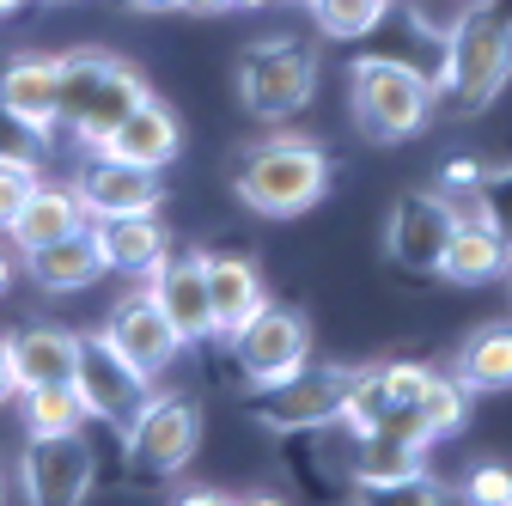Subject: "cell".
Here are the masks:
<instances>
[{
  "mask_svg": "<svg viewBox=\"0 0 512 506\" xmlns=\"http://www.w3.org/2000/svg\"><path fill=\"white\" fill-rule=\"evenodd\" d=\"M122 439H128V458H135L141 470L177 476L202 446V409L189 397H147L135 409V421L122 427Z\"/></svg>",
  "mask_w": 512,
  "mask_h": 506,
  "instance_id": "cell-8",
  "label": "cell"
},
{
  "mask_svg": "<svg viewBox=\"0 0 512 506\" xmlns=\"http://www.w3.org/2000/svg\"><path fill=\"white\" fill-rule=\"evenodd\" d=\"M177 147H183V129H177V116H171V104H159L153 92L128 110L116 129H110V141L98 147V153H110V159H128V165H171L177 159Z\"/></svg>",
  "mask_w": 512,
  "mask_h": 506,
  "instance_id": "cell-16",
  "label": "cell"
},
{
  "mask_svg": "<svg viewBox=\"0 0 512 506\" xmlns=\"http://www.w3.org/2000/svg\"><path fill=\"white\" fill-rule=\"evenodd\" d=\"M506 269H512V244H506L500 226H470V220L452 226V244H445V263H439L445 281L482 287V281H494V275H506Z\"/></svg>",
  "mask_w": 512,
  "mask_h": 506,
  "instance_id": "cell-21",
  "label": "cell"
},
{
  "mask_svg": "<svg viewBox=\"0 0 512 506\" xmlns=\"http://www.w3.org/2000/svg\"><path fill=\"white\" fill-rule=\"evenodd\" d=\"M104 336L116 342V354H122L128 366H141L147 378L165 372V366L177 360V348H183V336L171 330V318L159 311L153 293H128V299H116V311L104 318Z\"/></svg>",
  "mask_w": 512,
  "mask_h": 506,
  "instance_id": "cell-13",
  "label": "cell"
},
{
  "mask_svg": "<svg viewBox=\"0 0 512 506\" xmlns=\"http://www.w3.org/2000/svg\"><path fill=\"white\" fill-rule=\"evenodd\" d=\"M7 287H13V257L0 250V293H7Z\"/></svg>",
  "mask_w": 512,
  "mask_h": 506,
  "instance_id": "cell-35",
  "label": "cell"
},
{
  "mask_svg": "<svg viewBox=\"0 0 512 506\" xmlns=\"http://www.w3.org/2000/svg\"><path fill=\"white\" fill-rule=\"evenodd\" d=\"M74 391H80L86 415H98V421H110V427H128V421H135V409L153 397V391H147V372L128 366L104 330H98V336H80Z\"/></svg>",
  "mask_w": 512,
  "mask_h": 506,
  "instance_id": "cell-9",
  "label": "cell"
},
{
  "mask_svg": "<svg viewBox=\"0 0 512 506\" xmlns=\"http://www.w3.org/2000/svg\"><path fill=\"white\" fill-rule=\"evenodd\" d=\"M122 7H135V13H171L177 7L183 13V0H122Z\"/></svg>",
  "mask_w": 512,
  "mask_h": 506,
  "instance_id": "cell-34",
  "label": "cell"
},
{
  "mask_svg": "<svg viewBox=\"0 0 512 506\" xmlns=\"http://www.w3.org/2000/svg\"><path fill=\"white\" fill-rule=\"evenodd\" d=\"M19 391V378H13V354H7V336H0V403H7Z\"/></svg>",
  "mask_w": 512,
  "mask_h": 506,
  "instance_id": "cell-32",
  "label": "cell"
},
{
  "mask_svg": "<svg viewBox=\"0 0 512 506\" xmlns=\"http://www.w3.org/2000/svg\"><path fill=\"white\" fill-rule=\"evenodd\" d=\"M183 13H238V0H183Z\"/></svg>",
  "mask_w": 512,
  "mask_h": 506,
  "instance_id": "cell-33",
  "label": "cell"
},
{
  "mask_svg": "<svg viewBox=\"0 0 512 506\" xmlns=\"http://www.w3.org/2000/svg\"><path fill=\"white\" fill-rule=\"evenodd\" d=\"M317 92V49L305 37H263L238 55V98L250 116L287 122Z\"/></svg>",
  "mask_w": 512,
  "mask_h": 506,
  "instance_id": "cell-5",
  "label": "cell"
},
{
  "mask_svg": "<svg viewBox=\"0 0 512 506\" xmlns=\"http://www.w3.org/2000/svg\"><path fill=\"white\" fill-rule=\"evenodd\" d=\"M470 391L458 385V378H427V391H421V409H427V427H433V439L439 433H458L464 427V415H470V403H464Z\"/></svg>",
  "mask_w": 512,
  "mask_h": 506,
  "instance_id": "cell-27",
  "label": "cell"
},
{
  "mask_svg": "<svg viewBox=\"0 0 512 506\" xmlns=\"http://www.w3.org/2000/svg\"><path fill=\"white\" fill-rule=\"evenodd\" d=\"M74 189H80L86 220H110V214H159V202H165V183H159L153 165H128V159H110V153L86 159V171H80Z\"/></svg>",
  "mask_w": 512,
  "mask_h": 506,
  "instance_id": "cell-12",
  "label": "cell"
},
{
  "mask_svg": "<svg viewBox=\"0 0 512 506\" xmlns=\"http://www.w3.org/2000/svg\"><path fill=\"white\" fill-rule=\"evenodd\" d=\"M238 7H275V0H238Z\"/></svg>",
  "mask_w": 512,
  "mask_h": 506,
  "instance_id": "cell-37",
  "label": "cell"
},
{
  "mask_svg": "<svg viewBox=\"0 0 512 506\" xmlns=\"http://www.w3.org/2000/svg\"><path fill=\"white\" fill-rule=\"evenodd\" d=\"M464 494L482 500V506H512V470H500V464H476V470L464 476Z\"/></svg>",
  "mask_w": 512,
  "mask_h": 506,
  "instance_id": "cell-29",
  "label": "cell"
},
{
  "mask_svg": "<svg viewBox=\"0 0 512 506\" xmlns=\"http://www.w3.org/2000/svg\"><path fill=\"white\" fill-rule=\"evenodd\" d=\"M452 226L458 220H452L439 189H409V196L391 208V220H384V250H391V263L403 275H439Z\"/></svg>",
  "mask_w": 512,
  "mask_h": 506,
  "instance_id": "cell-10",
  "label": "cell"
},
{
  "mask_svg": "<svg viewBox=\"0 0 512 506\" xmlns=\"http://www.w3.org/2000/svg\"><path fill=\"white\" fill-rule=\"evenodd\" d=\"M25 269H31V281L43 293H74V287H92L104 275V257H98L92 232H68V238H55V244L25 250Z\"/></svg>",
  "mask_w": 512,
  "mask_h": 506,
  "instance_id": "cell-22",
  "label": "cell"
},
{
  "mask_svg": "<svg viewBox=\"0 0 512 506\" xmlns=\"http://www.w3.org/2000/svg\"><path fill=\"white\" fill-rule=\"evenodd\" d=\"M305 7H311V19H317V31H324V37L354 43V37H366V31L384 25L391 0H305Z\"/></svg>",
  "mask_w": 512,
  "mask_h": 506,
  "instance_id": "cell-26",
  "label": "cell"
},
{
  "mask_svg": "<svg viewBox=\"0 0 512 506\" xmlns=\"http://www.w3.org/2000/svg\"><path fill=\"white\" fill-rule=\"evenodd\" d=\"M458 385L464 391H512V324H482L458 348Z\"/></svg>",
  "mask_w": 512,
  "mask_h": 506,
  "instance_id": "cell-24",
  "label": "cell"
},
{
  "mask_svg": "<svg viewBox=\"0 0 512 506\" xmlns=\"http://www.w3.org/2000/svg\"><path fill=\"white\" fill-rule=\"evenodd\" d=\"M512 80V0H476L452 19L439 49L433 104L452 116H482Z\"/></svg>",
  "mask_w": 512,
  "mask_h": 506,
  "instance_id": "cell-1",
  "label": "cell"
},
{
  "mask_svg": "<svg viewBox=\"0 0 512 506\" xmlns=\"http://www.w3.org/2000/svg\"><path fill=\"white\" fill-rule=\"evenodd\" d=\"M86 232H92V244H98L104 269H116V275H147L165 250H171L159 214H110V220H92Z\"/></svg>",
  "mask_w": 512,
  "mask_h": 506,
  "instance_id": "cell-18",
  "label": "cell"
},
{
  "mask_svg": "<svg viewBox=\"0 0 512 506\" xmlns=\"http://www.w3.org/2000/svg\"><path fill=\"white\" fill-rule=\"evenodd\" d=\"M13 244L19 250H37V244H55L68 232H86V208H80V189H61V183H37L25 208L13 214Z\"/></svg>",
  "mask_w": 512,
  "mask_h": 506,
  "instance_id": "cell-19",
  "label": "cell"
},
{
  "mask_svg": "<svg viewBox=\"0 0 512 506\" xmlns=\"http://www.w3.org/2000/svg\"><path fill=\"white\" fill-rule=\"evenodd\" d=\"M37 183H43V177H37L31 159H0V232L13 226V214L25 208V196H31Z\"/></svg>",
  "mask_w": 512,
  "mask_h": 506,
  "instance_id": "cell-28",
  "label": "cell"
},
{
  "mask_svg": "<svg viewBox=\"0 0 512 506\" xmlns=\"http://www.w3.org/2000/svg\"><path fill=\"white\" fill-rule=\"evenodd\" d=\"M147 98V80L116 55L80 49V55H61V122L74 129L80 147H104L110 129Z\"/></svg>",
  "mask_w": 512,
  "mask_h": 506,
  "instance_id": "cell-3",
  "label": "cell"
},
{
  "mask_svg": "<svg viewBox=\"0 0 512 506\" xmlns=\"http://www.w3.org/2000/svg\"><path fill=\"white\" fill-rule=\"evenodd\" d=\"M92 446L80 433H43L25 452V500H86Z\"/></svg>",
  "mask_w": 512,
  "mask_h": 506,
  "instance_id": "cell-15",
  "label": "cell"
},
{
  "mask_svg": "<svg viewBox=\"0 0 512 506\" xmlns=\"http://www.w3.org/2000/svg\"><path fill=\"white\" fill-rule=\"evenodd\" d=\"M232 354L244 366V378L256 391L275 385V378L299 372L311 360V324H305V311L293 305H256L250 318L232 330Z\"/></svg>",
  "mask_w": 512,
  "mask_h": 506,
  "instance_id": "cell-7",
  "label": "cell"
},
{
  "mask_svg": "<svg viewBox=\"0 0 512 506\" xmlns=\"http://www.w3.org/2000/svg\"><path fill=\"white\" fill-rule=\"evenodd\" d=\"M0 104H7L37 141L61 129V55H19L0 68Z\"/></svg>",
  "mask_w": 512,
  "mask_h": 506,
  "instance_id": "cell-14",
  "label": "cell"
},
{
  "mask_svg": "<svg viewBox=\"0 0 512 506\" xmlns=\"http://www.w3.org/2000/svg\"><path fill=\"white\" fill-rule=\"evenodd\" d=\"M348 385H354V366H299L287 378H275V385H263V397L250 403V415L275 427V433H317L342 421L348 409Z\"/></svg>",
  "mask_w": 512,
  "mask_h": 506,
  "instance_id": "cell-6",
  "label": "cell"
},
{
  "mask_svg": "<svg viewBox=\"0 0 512 506\" xmlns=\"http://www.w3.org/2000/svg\"><path fill=\"white\" fill-rule=\"evenodd\" d=\"M25 7V0H0V19H7V13H19Z\"/></svg>",
  "mask_w": 512,
  "mask_h": 506,
  "instance_id": "cell-36",
  "label": "cell"
},
{
  "mask_svg": "<svg viewBox=\"0 0 512 506\" xmlns=\"http://www.w3.org/2000/svg\"><path fill=\"white\" fill-rule=\"evenodd\" d=\"M330 189V153L311 135H269L232 159V196L263 220H299L324 202Z\"/></svg>",
  "mask_w": 512,
  "mask_h": 506,
  "instance_id": "cell-2",
  "label": "cell"
},
{
  "mask_svg": "<svg viewBox=\"0 0 512 506\" xmlns=\"http://www.w3.org/2000/svg\"><path fill=\"white\" fill-rule=\"evenodd\" d=\"M37 153H43V141L25 129L7 104H0V159H37Z\"/></svg>",
  "mask_w": 512,
  "mask_h": 506,
  "instance_id": "cell-30",
  "label": "cell"
},
{
  "mask_svg": "<svg viewBox=\"0 0 512 506\" xmlns=\"http://www.w3.org/2000/svg\"><path fill=\"white\" fill-rule=\"evenodd\" d=\"M147 293L171 318L183 342H208L214 336V299H208V257L202 250H165L147 269Z\"/></svg>",
  "mask_w": 512,
  "mask_h": 506,
  "instance_id": "cell-11",
  "label": "cell"
},
{
  "mask_svg": "<svg viewBox=\"0 0 512 506\" xmlns=\"http://www.w3.org/2000/svg\"><path fill=\"white\" fill-rule=\"evenodd\" d=\"M86 427V403L74 385H37L25 391V433L43 439V433H80Z\"/></svg>",
  "mask_w": 512,
  "mask_h": 506,
  "instance_id": "cell-25",
  "label": "cell"
},
{
  "mask_svg": "<svg viewBox=\"0 0 512 506\" xmlns=\"http://www.w3.org/2000/svg\"><path fill=\"white\" fill-rule=\"evenodd\" d=\"M7 354H13L19 391H37V385H74L80 336H74V330H55V324H31V330L7 336Z\"/></svg>",
  "mask_w": 512,
  "mask_h": 506,
  "instance_id": "cell-17",
  "label": "cell"
},
{
  "mask_svg": "<svg viewBox=\"0 0 512 506\" xmlns=\"http://www.w3.org/2000/svg\"><path fill=\"white\" fill-rule=\"evenodd\" d=\"M354 482L360 488H415V482H427V458L415 439L354 433Z\"/></svg>",
  "mask_w": 512,
  "mask_h": 506,
  "instance_id": "cell-20",
  "label": "cell"
},
{
  "mask_svg": "<svg viewBox=\"0 0 512 506\" xmlns=\"http://www.w3.org/2000/svg\"><path fill=\"white\" fill-rule=\"evenodd\" d=\"M208 299H214V336H232L256 305H269V287L250 257H208Z\"/></svg>",
  "mask_w": 512,
  "mask_h": 506,
  "instance_id": "cell-23",
  "label": "cell"
},
{
  "mask_svg": "<svg viewBox=\"0 0 512 506\" xmlns=\"http://www.w3.org/2000/svg\"><path fill=\"white\" fill-rule=\"evenodd\" d=\"M494 226H500L506 244H512V177H506V189H494Z\"/></svg>",
  "mask_w": 512,
  "mask_h": 506,
  "instance_id": "cell-31",
  "label": "cell"
},
{
  "mask_svg": "<svg viewBox=\"0 0 512 506\" xmlns=\"http://www.w3.org/2000/svg\"><path fill=\"white\" fill-rule=\"evenodd\" d=\"M348 98L372 141H409L433 122V80L391 55H360L348 68Z\"/></svg>",
  "mask_w": 512,
  "mask_h": 506,
  "instance_id": "cell-4",
  "label": "cell"
}]
</instances>
